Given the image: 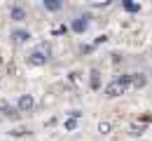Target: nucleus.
Segmentation results:
<instances>
[{
	"instance_id": "f257e3e1",
	"label": "nucleus",
	"mask_w": 152,
	"mask_h": 141,
	"mask_svg": "<svg viewBox=\"0 0 152 141\" xmlns=\"http://www.w3.org/2000/svg\"><path fill=\"white\" fill-rule=\"evenodd\" d=\"M129 82H131L129 75H126V78H119V80H115V82H110V85H108V94H119Z\"/></svg>"
}]
</instances>
